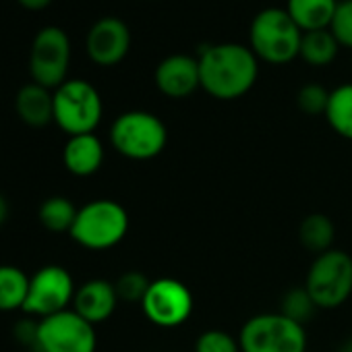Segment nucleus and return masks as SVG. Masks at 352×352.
I'll use <instances>...</instances> for the list:
<instances>
[{"instance_id":"4be33fe9","label":"nucleus","mask_w":352,"mask_h":352,"mask_svg":"<svg viewBox=\"0 0 352 352\" xmlns=\"http://www.w3.org/2000/svg\"><path fill=\"white\" fill-rule=\"evenodd\" d=\"M77 212L79 210L73 206L71 199L54 195V197H48L40 206L38 220L50 232H71V228L75 224V218H77Z\"/></svg>"},{"instance_id":"0eeeda50","label":"nucleus","mask_w":352,"mask_h":352,"mask_svg":"<svg viewBox=\"0 0 352 352\" xmlns=\"http://www.w3.org/2000/svg\"><path fill=\"white\" fill-rule=\"evenodd\" d=\"M102 114L104 104L91 83L83 79H67L54 89V122L69 137L94 133Z\"/></svg>"},{"instance_id":"dca6fc26","label":"nucleus","mask_w":352,"mask_h":352,"mask_svg":"<svg viewBox=\"0 0 352 352\" xmlns=\"http://www.w3.org/2000/svg\"><path fill=\"white\" fill-rule=\"evenodd\" d=\"M15 108L19 118L28 126H48L50 122H54V91L32 81L19 89Z\"/></svg>"},{"instance_id":"9d476101","label":"nucleus","mask_w":352,"mask_h":352,"mask_svg":"<svg viewBox=\"0 0 352 352\" xmlns=\"http://www.w3.org/2000/svg\"><path fill=\"white\" fill-rule=\"evenodd\" d=\"M141 311L149 323L172 329L189 321L193 313V294L189 286L176 278L151 280Z\"/></svg>"},{"instance_id":"2eb2a0df","label":"nucleus","mask_w":352,"mask_h":352,"mask_svg":"<svg viewBox=\"0 0 352 352\" xmlns=\"http://www.w3.org/2000/svg\"><path fill=\"white\" fill-rule=\"evenodd\" d=\"M63 162L73 176L85 179V176L96 174L104 164V145L100 137L94 133L69 137L63 149Z\"/></svg>"},{"instance_id":"1a4fd4ad","label":"nucleus","mask_w":352,"mask_h":352,"mask_svg":"<svg viewBox=\"0 0 352 352\" xmlns=\"http://www.w3.org/2000/svg\"><path fill=\"white\" fill-rule=\"evenodd\" d=\"M71 65V40L60 28L38 32L30 52V73L34 83L46 89H58L67 81Z\"/></svg>"},{"instance_id":"ddd939ff","label":"nucleus","mask_w":352,"mask_h":352,"mask_svg":"<svg viewBox=\"0 0 352 352\" xmlns=\"http://www.w3.org/2000/svg\"><path fill=\"white\" fill-rule=\"evenodd\" d=\"M155 87L162 96L183 100L201 87L199 60L189 54H170L155 67Z\"/></svg>"},{"instance_id":"a878e982","label":"nucleus","mask_w":352,"mask_h":352,"mask_svg":"<svg viewBox=\"0 0 352 352\" xmlns=\"http://www.w3.org/2000/svg\"><path fill=\"white\" fill-rule=\"evenodd\" d=\"M327 102H329V91L319 83H307L296 94V106L300 108V112L309 116H317V114L325 116Z\"/></svg>"},{"instance_id":"9b49d317","label":"nucleus","mask_w":352,"mask_h":352,"mask_svg":"<svg viewBox=\"0 0 352 352\" xmlns=\"http://www.w3.org/2000/svg\"><path fill=\"white\" fill-rule=\"evenodd\" d=\"M73 276L63 265H44L30 278V290L23 305L28 315L50 317L60 311H67L75 298Z\"/></svg>"},{"instance_id":"b1692460","label":"nucleus","mask_w":352,"mask_h":352,"mask_svg":"<svg viewBox=\"0 0 352 352\" xmlns=\"http://www.w3.org/2000/svg\"><path fill=\"white\" fill-rule=\"evenodd\" d=\"M149 284H151V280L145 274L133 270V272L120 274L118 280L114 282V288H116L120 302H139L141 305L147 294Z\"/></svg>"},{"instance_id":"412c9836","label":"nucleus","mask_w":352,"mask_h":352,"mask_svg":"<svg viewBox=\"0 0 352 352\" xmlns=\"http://www.w3.org/2000/svg\"><path fill=\"white\" fill-rule=\"evenodd\" d=\"M338 48H340V44L336 42V38L331 36L329 30L307 32V34H302L298 56L311 67H327L333 63Z\"/></svg>"},{"instance_id":"423d86ee","label":"nucleus","mask_w":352,"mask_h":352,"mask_svg":"<svg viewBox=\"0 0 352 352\" xmlns=\"http://www.w3.org/2000/svg\"><path fill=\"white\" fill-rule=\"evenodd\" d=\"M241 352H307L305 325L278 313H259L239 331Z\"/></svg>"},{"instance_id":"f257e3e1","label":"nucleus","mask_w":352,"mask_h":352,"mask_svg":"<svg viewBox=\"0 0 352 352\" xmlns=\"http://www.w3.org/2000/svg\"><path fill=\"white\" fill-rule=\"evenodd\" d=\"M201 89L222 102L239 100L249 94L259 75V60L249 46L214 44L199 54Z\"/></svg>"},{"instance_id":"6ab92c4d","label":"nucleus","mask_w":352,"mask_h":352,"mask_svg":"<svg viewBox=\"0 0 352 352\" xmlns=\"http://www.w3.org/2000/svg\"><path fill=\"white\" fill-rule=\"evenodd\" d=\"M30 276L17 265H0V311H23Z\"/></svg>"},{"instance_id":"5701e85b","label":"nucleus","mask_w":352,"mask_h":352,"mask_svg":"<svg viewBox=\"0 0 352 352\" xmlns=\"http://www.w3.org/2000/svg\"><path fill=\"white\" fill-rule=\"evenodd\" d=\"M315 309H317V307H315V302H313V298L309 296V292H307L305 286H302V288H292V290H288V292L282 296V302H280V313L286 315L288 319L300 323V325H305V323L313 317Z\"/></svg>"},{"instance_id":"c756f323","label":"nucleus","mask_w":352,"mask_h":352,"mask_svg":"<svg viewBox=\"0 0 352 352\" xmlns=\"http://www.w3.org/2000/svg\"><path fill=\"white\" fill-rule=\"evenodd\" d=\"M338 352H352V338H350V340H346V342L338 348Z\"/></svg>"},{"instance_id":"f3484780","label":"nucleus","mask_w":352,"mask_h":352,"mask_svg":"<svg viewBox=\"0 0 352 352\" xmlns=\"http://www.w3.org/2000/svg\"><path fill=\"white\" fill-rule=\"evenodd\" d=\"M336 9L338 0H288L286 5V13L302 34L329 30Z\"/></svg>"},{"instance_id":"cd10ccee","label":"nucleus","mask_w":352,"mask_h":352,"mask_svg":"<svg viewBox=\"0 0 352 352\" xmlns=\"http://www.w3.org/2000/svg\"><path fill=\"white\" fill-rule=\"evenodd\" d=\"M17 3L28 11H44L52 0H17Z\"/></svg>"},{"instance_id":"c85d7f7f","label":"nucleus","mask_w":352,"mask_h":352,"mask_svg":"<svg viewBox=\"0 0 352 352\" xmlns=\"http://www.w3.org/2000/svg\"><path fill=\"white\" fill-rule=\"evenodd\" d=\"M9 220V201L5 195H0V226Z\"/></svg>"},{"instance_id":"39448f33","label":"nucleus","mask_w":352,"mask_h":352,"mask_svg":"<svg viewBox=\"0 0 352 352\" xmlns=\"http://www.w3.org/2000/svg\"><path fill=\"white\" fill-rule=\"evenodd\" d=\"M305 288L317 309H338L352 296V257L329 249L317 255L307 272Z\"/></svg>"},{"instance_id":"aec40b11","label":"nucleus","mask_w":352,"mask_h":352,"mask_svg":"<svg viewBox=\"0 0 352 352\" xmlns=\"http://www.w3.org/2000/svg\"><path fill=\"white\" fill-rule=\"evenodd\" d=\"M325 120L340 137L352 141V83H344L329 91Z\"/></svg>"},{"instance_id":"7ed1b4c3","label":"nucleus","mask_w":352,"mask_h":352,"mask_svg":"<svg viewBox=\"0 0 352 352\" xmlns=\"http://www.w3.org/2000/svg\"><path fill=\"white\" fill-rule=\"evenodd\" d=\"M110 143L122 157L147 162L164 151L168 143V129L162 118L151 112L129 110L112 122Z\"/></svg>"},{"instance_id":"4468645a","label":"nucleus","mask_w":352,"mask_h":352,"mask_svg":"<svg viewBox=\"0 0 352 352\" xmlns=\"http://www.w3.org/2000/svg\"><path fill=\"white\" fill-rule=\"evenodd\" d=\"M118 302L120 300H118L114 282L94 278V280L83 282L77 288L75 298H73V311L79 313L91 325H98L112 317Z\"/></svg>"},{"instance_id":"393cba45","label":"nucleus","mask_w":352,"mask_h":352,"mask_svg":"<svg viewBox=\"0 0 352 352\" xmlns=\"http://www.w3.org/2000/svg\"><path fill=\"white\" fill-rule=\"evenodd\" d=\"M195 352H241L239 336L226 329H206L195 340Z\"/></svg>"},{"instance_id":"a211bd4d","label":"nucleus","mask_w":352,"mask_h":352,"mask_svg":"<svg viewBox=\"0 0 352 352\" xmlns=\"http://www.w3.org/2000/svg\"><path fill=\"white\" fill-rule=\"evenodd\" d=\"M336 226L325 214H309L298 224V243L315 257L333 249Z\"/></svg>"},{"instance_id":"20e7f679","label":"nucleus","mask_w":352,"mask_h":352,"mask_svg":"<svg viewBox=\"0 0 352 352\" xmlns=\"http://www.w3.org/2000/svg\"><path fill=\"white\" fill-rule=\"evenodd\" d=\"M129 232L126 210L112 199H96L79 208L71 239L89 251H106L122 243Z\"/></svg>"},{"instance_id":"f8f14e48","label":"nucleus","mask_w":352,"mask_h":352,"mask_svg":"<svg viewBox=\"0 0 352 352\" xmlns=\"http://www.w3.org/2000/svg\"><path fill=\"white\" fill-rule=\"evenodd\" d=\"M131 48L129 25L116 17H104L91 25L85 38L87 56L98 67H116L124 60Z\"/></svg>"},{"instance_id":"bb28decb","label":"nucleus","mask_w":352,"mask_h":352,"mask_svg":"<svg viewBox=\"0 0 352 352\" xmlns=\"http://www.w3.org/2000/svg\"><path fill=\"white\" fill-rule=\"evenodd\" d=\"M329 32L340 46L352 48V0H342V3H338Z\"/></svg>"},{"instance_id":"6e6552de","label":"nucleus","mask_w":352,"mask_h":352,"mask_svg":"<svg viewBox=\"0 0 352 352\" xmlns=\"http://www.w3.org/2000/svg\"><path fill=\"white\" fill-rule=\"evenodd\" d=\"M96 325L73 309L38 321L36 348L40 352H96Z\"/></svg>"},{"instance_id":"f03ea898","label":"nucleus","mask_w":352,"mask_h":352,"mask_svg":"<svg viewBox=\"0 0 352 352\" xmlns=\"http://www.w3.org/2000/svg\"><path fill=\"white\" fill-rule=\"evenodd\" d=\"M302 32L286 9L270 7L259 11L249 28V48L267 65H288L300 54Z\"/></svg>"}]
</instances>
